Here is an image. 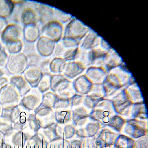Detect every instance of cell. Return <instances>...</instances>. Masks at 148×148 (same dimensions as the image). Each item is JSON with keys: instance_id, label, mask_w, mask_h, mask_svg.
<instances>
[{"instance_id": "cell-1", "label": "cell", "mask_w": 148, "mask_h": 148, "mask_svg": "<svg viewBox=\"0 0 148 148\" xmlns=\"http://www.w3.org/2000/svg\"><path fill=\"white\" fill-rule=\"evenodd\" d=\"M123 63V62L108 72L106 79L103 83L106 93L105 98L110 99L121 89L135 83L131 73L125 64Z\"/></svg>"}, {"instance_id": "cell-2", "label": "cell", "mask_w": 148, "mask_h": 148, "mask_svg": "<svg viewBox=\"0 0 148 148\" xmlns=\"http://www.w3.org/2000/svg\"><path fill=\"white\" fill-rule=\"evenodd\" d=\"M97 101L88 95L76 94L74 95L71 99L72 123H75L81 118L90 116Z\"/></svg>"}, {"instance_id": "cell-3", "label": "cell", "mask_w": 148, "mask_h": 148, "mask_svg": "<svg viewBox=\"0 0 148 148\" xmlns=\"http://www.w3.org/2000/svg\"><path fill=\"white\" fill-rule=\"evenodd\" d=\"M51 90L61 99H71L75 95L73 82L62 74H53L51 77Z\"/></svg>"}, {"instance_id": "cell-4", "label": "cell", "mask_w": 148, "mask_h": 148, "mask_svg": "<svg viewBox=\"0 0 148 148\" xmlns=\"http://www.w3.org/2000/svg\"><path fill=\"white\" fill-rule=\"evenodd\" d=\"M30 114V111L19 104L14 108L3 109L2 116L10 119L14 130L25 132L28 128L27 120Z\"/></svg>"}, {"instance_id": "cell-5", "label": "cell", "mask_w": 148, "mask_h": 148, "mask_svg": "<svg viewBox=\"0 0 148 148\" xmlns=\"http://www.w3.org/2000/svg\"><path fill=\"white\" fill-rule=\"evenodd\" d=\"M79 42L75 39L63 37L56 43L53 52L55 57L62 58L66 62L74 60Z\"/></svg>"}, {"instance_id": "cell-6", "label": "cell", "mask_w": 148, "mask_h": 148, "mask_svg": "<svg viewBox=\"0 0 148 148\" xmlns=\"http://www.w3.org/2000/svg\"><path fill=\"white\" fill-rule=\"evenodd\" d=\"M116 114V112L111 100L105 98L96 102L90 116L99 121L103 127Z\"/></svg>"}, {"instance_id": "cell-7", "label": "cell", "mask_w": 148, "mask_h": 148, "mask_svg": "<svg viewBox=\"0 0 148 148\" xmlns=\"http://www.w3.org/2000/svg\"><path fill=\"white\" fill-rule=\"evenodd\" d=\"M77 138H90L95 137L102 126L90 116L81 118L74 123Z\"/></svg>"}, {"instance_id": "cell-8", "label": "cell", "mask_w": 148, "mask_h": 148, "mask_svg": "<svg viewBox=\"0 0 148 148\" xmlns=\"http://www.w3.org/2000/svg\"><path fill=\"white\" fill-rule=\"evenodd\" d=\"M121 134L125 135L134 140L148 134V121L128 119Z\"/></svg>"}, {"instance_id": "cell-9", "label": "cell", "mask_w": 148, "mask_h": 148, "mask_svg": "<svg viewBox=\"0 0 148 148\" xmlns=\"http://www.w3.org/2000/svg\"><path fill=\"white\" fill-rule=\"evenodd\" d=\"M125 88L121 89L110 100L113 103L116 114L128 119L133 103L127 95Z\"/></svg>"}, {"instance_id": "cell-10", "label": "cell", "mask_w": 148, "mask_h": 148, "mask_svg": "<svg viewBox=\"0 0 148 148\" xmlns=\"http://www.w3.org/2000/svg\"><path fill=\"white\" fill-rule=\"evenodd\" d=\"M20 98L18 90L10 83L0 91V104L3 109L14 108L18 105Z\"/></svg>"}, {"instance_id": "cell-11", "label": "cell", "mask_w": 148, "mask_h": 148, "mask_svg": "<svg viewBox=\"0 0 148 148\" xmlns=\"http://www.w3.org/2000/svg\"><path fill=\"white\" fill-rule=\"evenodd\" d=\"M90 28L80 20L74 17L67 24L64 29V38L80 40L88 33Z\"/></svg>"}, {"instance_id": "cell-12", "label": "cell", "mask_w": 148, "mask_h": 148, "mask_svg": "<svg viewBox=\"0 0 148 148\" xmlns=\"http://www.w3.org/2000/svg\"><path fill=\"white\" fill-rule=\"evenodd\" d=\"M123 62L121 57L111 47L104 56L97 59L92 66L103 68L109 72L111 69L120 65Z\"/></svg>"}, {"instance_id": "cell-13", "label": "cell", "mask_w": 148, "mask_h": 148, "mask_svg": "<svg viewBox=\"0 0 148 148\" xmlns=\"http://www.w3.org/2000/svg\"><path fill=\"white\" fill-rule=\"evenodd\" d=\"M28 61L25 54L19 52L11 54L9 56L7 67L9 72L14 75H20L28 67Z\"/></svg>"}, {"instance_id": "cell-14", "label": "cell", "mask_w": 148, "mask_h": 148, "mask_svg": "<svg viewBox=\"0 0 148 148\" xmlns=\"http://www.w3.org/2000/svg\"><path fill=\"white\" fill-rule=\"evenodd\" d=\"M34 114L41 128H46L56 123L55 113L52 108H48L40 105L34 111Z\"/></svg>"}, {"instance_id": "cell-15", "label": "cell", "mask_w": 148, "mask_h": 148, "mask_svg": "<svg viewBox=\"0 0 148 148\" xmlns=\"http://www.w3.org/2000/svg\"><path fill=\"white\" fill-rule=\"evenodd\" d=\"M64 28L63 24L57 20L48 22L42 26L41 30L42 36L57 42L63 38Z\"/></svg>"}, {"instance_id": "cell-16", "label": "cell", "mask_w": 148, "mask_h": 148, "mask_svg": "<svg viewBox=\"0 0 148 148\" xmlns=\"http://www.w3.org/2000/svg\"><path fill=\"white\" fill-rule=\"evenodd\" d=\"M42 93L37 87L32 88L30 91L21 97L20 104L30 111H35L42 105Z\"/></svg>"}, {"instance_id": "cell-17", "label": "cell", "mask_w": 148, "mask_h": 148, "mask_svg": "<svg viewBox=\"0 0 148 148\" xmlns=\"http://www.w3.org/2000/svg\"><path fill=\"white\" fill-rule=\"evenodd\" d=\"M23 38V30L16 24L8 25L1 35V39L4 44L22 41Z\"/></svg>"}, {"instance_id": "cell-18", "label": "cell", "mask_w": 148, "mask_h": 148, "mask_svg": "<svg viewBox=\"0 0 148 148\" xmlns=\"http://www.w3.org/2000/svg\"><path fill=\"white\" fill-rule=\"evenodd\" d=\"M30 137L23 131L13 129L5 135V143L17 148H24Z\"/></svg>"}, {"instance_id": "cell-19", "label": "cell", "mask_w": 148, "mask_h": 148, "mask_svg": "<svg viewBox=\"0 0 148 148\" xmlns=\"http://www.w3.org/2000/svg\"><path fill=\"white\" fill-rule=\"evenodd\" d=\"M86 68L81 63L73 60L66 63L64 69L61 74L68 79L72 81L83 74Z\"/></svg>"}, {"instance_id": "cell-20", "label": "cell", "mask_w": 148, "mask_h": 148, "mask_svg": "<svg viewBox=\"0 0 148 148\" xmlns=\"http://www.w3.org/2000/svg\"><path fill=\"white\" fill-rule=\"evenodd\" d=\"M23 73L24 77L32 88L37 87L44 75L40 66L36 64L28 66Z\"/></svg>"}, {"instance_id": "cell-21", "label": "cell", "mask_w": 148, "mask_h": 148, "mask_svg": "<svg viewBox=\"0 0 148 148\" xmlns=\"http://www.w3.org/2000/svg\"><path fill=\"white\" fill-rule=\"evenodd\" d=\"M120 134L107 126H103L95 137L102 146H107L114 145L116 138Z\"/></svg>"}, {"instance_id": "cell-22", "label": "cell", "mask_w": 148, "mask_h": 148, "mask_svg": "<svg viewBox=\"0 0 148 148\" xmlns=\"http://www.w3.org/2000/svg\"><path fill=\"white\" fill-rule=\"evenodd\" d=\"M102 39V37H100L97 33L90 29L86 35L80 40L79 47L86 51L91 50L99 45Z\"/></svg>"}, {"instance_id": "cell-23", "label": "cell", "mask_w": 148, "mask_h": 148, "mask_svg": "<svg viewBox=\"0 0 148 148\" xmlns=\"http://www.w3.org/2000/svg\"><path fill=\"white\" fill-rule=\"evenodd\" d=\"M73 84L76 93L88 95L91 90L93 83L85 74H82L73 81Z\"/></svg>"}, {"instance_id": "cell-24", "label": "cell", "mask_w": 148, "mask_h": 148, "mask_svg": "<svg viewBox=\"0 0 148 148\" xmlns=\"http://www.w3.org/2000/svg\"><path fill=\"white\" fill-rule=\"evenodd\" d=\"M108 73L103 68L91 66L86 69L84 74L93 84H103Z\"/></svg>"}, {"instance_id": "cell-25", "label": "cell", "mask_w": 148, "mask_h": 148, "mask_svg": "<svg viewBox=\"0 0 148 148\" xmlns=\"http://www.w3.org/2000/svg\"><path fill=\"white\" fill-rule=\"evenodd\" d=\"M56 43L51 39L41 36L37 42V51L40 56L49 57L54 52Z\"/></svg>"}, {"instance_id": "cell-26", "label": "cell", "mask_w": 148, "mask_h": 148, "mask_svg": "<svg viewBox=\"0 0 148 148\" xmlns=\"http://www.w3.org/2000/svg\"><path fill=\"white\" fill-rule=\"evenodd\" d=\"M56 129L58 138L70 141L77 137L76 128L72 122L65 125H60L56 123Z\"/></svg>"}, {"instance_id": "cell-27", "label": "cell", "mask_w": 148, "mask_h": 148, "mask_svg": "<svg viewBox=\"0 0 148 148\" xmlns=\"http://www.w3.org/2000/svg\"><path fill=\"white\" fill-rule=\"evenodd\" d=\"M39 20L42 23L45 25L48 22L56 20L54 14V8L45 4L40 3L36 8Z\"/></svg>"}, {"instance_id": "cell-28", "label": "cell", "mask_w": 148, "mask_h": 148, "mask_svg": "<svg viewBox=\"0 0 148 148\" xmlns=\"http://www.w3.org/2000/svg\"><path fill=\"white\" fill-rule=\"evenodd\" d=\"M10 83L14 85L18 90L21 97L30 91L32 88L24 76L20 75H14L12 76Z\"/></svg>"}, {"instance_id": "cell-29", "label": "cell", "mask_w": 148, "mask_h": 148, "mask_svg": "<svg viewBox=\"0 0 148 148\" xmlns=\"http://www.w3.org/2000/svg\"><path fill=\"white\" fill-rule=\"evenodd\" d=\"M128 119L148 121V113L144 102L133 103Z\"/></svg>"}, {"instance_id": "cell-30", "label": "cell", "mask_w": 148, "mask_h": 148, "mask_svg": "<svg viewBox=\"0 0 148 148\" xmlns=\"http://www.w3.org/2000/svg\"><path fill=\"white\" fill-rule=\"evenodd\" d=\"M125 90L129 99L132 103L144 102L139 87L136 82L128 85L125 88Z\"/></svg>"}, {"instance_id": "cell-31", "label": "cell", "mask_w": 148, "mask_h": 148, "mask_svg": "<svg viewBox=\"0 0 148 148\" xmlns=\"http://www.w3.org/2000/svg\"><path fill=\"white\" fill-rule=\"evenodd\" d=\"M49 145V143L37 132L27 140L24 148H48Z\"/></svg>"}, {"instance_id": "cell-32", "label": "cell", "mask_w": 148, "mask_h": 148, "mask_svg": "<svg viewBox=\"0 0 148 148\" xmlns=\"http://www.w3.org/2000/svg\"><path fill=\"white\" fill-rule=\"evenodd\" d=\"M24 38L30 42H35L39 39L40 31L37 24H30L25 26L23 30Z\"/></svg>"}, {"instance_id": "cell-33", "label": "cell", "mask_w": 148, "mask_h": 148, "mask_svg": "<svg viewBox=\"0 0 148 148\" xmlns=\"http://www.w3.org/2000/svg\"><path fill=\"white\" fill-rule=\"evenodd\" d=\"M126 120L127 119L125 118L116 114L111 118L106 126H107L117 133L121 134L126 123Z\"/></svg>"}, {"instance_id": "cell-34", "label": "cell", "mask_w": 148, "mask_h": 148, "mask_svg": "<svg viewBox=\"0 0 148 148\" xmlns=\"http://www.w3.org/2000/svg\"><path fill=\"white\" fill-rule=\"evenodd\" d=\"M56 123L65 125L72 122V111L71 108L54 111Z\"/></svg>"}, {"instance_id": "cell-35", "label": "cell", "mask_w": 148, "mask_h": 148, "mask_svg": "<svg viewBox=\"0 0 148 148\" xmlns=\"http://www.w3.org/2000/svg\"><path fill=\"white\" fill-rule=\"evenodd\" d=\"M21 19L24 25L30 24H37L39 19L38 12L30 7L26 8L24 10L21 14Z\"/></svg>"}, {"instance_id": "cell-36", "label": "cell", "mask_w": 148, "mask_h": 148, "mask_svg": "<svg viewBox=\"0 0 148 148\" xmlns=\"http://www.w3.org/2000/svg\"><path fill=\"white\" fill-rule=\"evenodd\" d=\"M135 140L128 136L120 134L116 140L114 145L118 148H133Z\"/></svg>"}, {"instance_id": "cell-37", "label": "cell", "mask_w": 148, "mask_h": 148, "mask_svg": "<svg viewBox=\"0 0 148 148\" xmlns=\"http://www.w3.org/2000/svg\"><path fill=\"white\" fill-rule=\"evenodd\" d=\"M88 95L97 101L106 97V93L103 84H93L91 90Z\"/></svg>"}, {"instance_id": "cell-38", "label": "cell", "mask_w": 148, "mask_h": 148, "mask_svg": "<svg viewBox=\"0 0 148 148\" xmlns=\"http://www.w3.org/2000/svg\"><path fill=\"white\" fill-rule=\"evenodd\" d=\"M56 124L47 128H40L38 132L48 143L58 138L56 132Z\"/></svg>"}, {"instance_id": "cell-39", "label": "cell", "mask_w": 148, "mask_h": 148, "mask_svg": "<svg viewBox=\"0 0 148 148\" xmlns=\"http://www.w3.org/2000/svg\"><path fill=\"white\" fill-rule=\"evenodd\" d=\"M27 123L28 128L25 132L28 134L29 135H30V136H32V135L37 133L41 128L36 119L34 112V113H30L29 114L27 120Z\"/></svg>"}, {"instance_id": "cell-40", "label": "cell", "mask_w": 148, "mask_h": 148, "mask_svg": "<svg viewBox=\"0 0 148 148\" xmlns=\"http://www.w3.org/2000/svg\"><path fill=\"white\" fill-rule=\"evenodd\" d=\"M66 61L65 60L59 58L55 57L51 60L50 63V71L51 73L54 74H61L62 72L64 66L65 65Z\"/></svg>"}, {"instance_id": "cell-41", "label": "cell", "mask_w": 148, "mask_h": 148, "mask_svg": "<svg viewBox=\"0 0 148 148\" xmlns=\"http://www.w3.org/2000/svg\"><path fill=\"white\" fill-rule=\"evenodd\" d=\"M58 99V96L54 92L49 90L42 94V105L48 108H53Z\"/></svg>"}, {"instance_id": "cell-42", "label": "cell", "mask_w": 148, "mask_h": 148, "mask_svg": "<svg viewBox=\"0 0 148 148\" xmlns=\"http://www.w3.org/2000/svg\"><path fill=\"white\" fill-rule=\"evenodd\" d=\"M14 9V3L11 1L0 0V16H9L12 14Z\"/></svg>"}, {"instance_id": "cell-43", "label": "cell", "mask_w": 148, "mask_h": 148, "mask_svg": "<svg viewBox=\"0 0 148 148\" xmlns=\"http://www.w3.org/2000/svg\"><path fill=\"white\" fill-rule=\"evenodd\" d=\"M51 74H44L37 86V88L42 94L51 89Z\"/></svg>"}, {"instance_id": "cell-44", "label": "cell", "mask_w": 148, "mask_h": 148, "mask_svg": "<svg viewBox=\"0 0 148 148\" xmlns=\"http://www.w3.org/2000/svg\"><path fill=\"white\" fill-rule=\"evenodd\" d=\"M54 14L56 20L60 22L62 24L68 23L74 18L71 14L66 13L65 12L55 8H54Z\"/></svg>"}, {"instance_id": "cell-45", "label": "cell", "mask_w": 148, "mask_h": 148, "mask_svg": "<svg viewBox=\"0 0 148 148\" xmlns=\"http://www.w3.org/2000/svg\"><path fill=\"white\" fill-rule=\"evenodd\" d=\"M13 130V125L10 119L6 116H0V132L4 135Z\"/></svg>"}, {"instance_id": "cell-46", "label": "cell", "mask_w": 148, "mask_h": 148, "mask_svg": "<svg viewBox=\"0 0 148 148\" xmlns=\"http://www.w3.org/2000/svg\"><path fill=\"white\" fill-rule=\"evenodd\" d=\"M48 148H71V144L69 140L58 138L49 143Z\"/></svg>"}, {"instance_id": "cell-47", "label": "cell", "mask_w": 148, "mask_h": 148, "mask_svg": "<svg viewBox=\"0 0 148 148\" xmlns=\"http://www.w3.org/2000/svg\"><path fill=\"white\" fill-rule=\"evenodd\" d=\"M82 148H102V146L96 140L95 137L82 139Z\"/></svg>"}, {"instance_id": "cell-48", "label": "cell", "mask_w": 148, "mask_h": 148, "mask_svg": "<svg viewBox=\"0 0 148 148\" xmlns=\"http://www.w3.org/2000/svg\"><path fill=\"white\" fill-rule=\"evenodd\" d=\"M5 47L8 52L11 54L18 53L22 50L23 47L22 41H18L15 42H9L5 44Z\"/></svg>"}, {"instance_id": "cell-49", "label": "cell", "mask_w": 148, "mask_h": 148, "mask_svg": "<svg viewBox=\"0 0 148 148\" xmlns=\"http://www.w3.org/2000/svg\"><path fill=\"white\" fill-rule=\"evenodd\" d=\"M71 108V99L59 98L57 99L53 107L54 111Z\"/></svg>"}, {"instance_id": "cell-50", "label": "cell", "mask_w": 148, "mask_h": 148, "mask_svg": "<svg viewBox=\"0 0 148 148\" xmlns=\"http://www.w3.org/2000/svg\"><path fill=\"white\" fill-rule=\"evenodd\" d=\"M148 134L135 140L133 148H148Z\"/></svg>"}, {"instance_id": "cell-51", "label": "cell", "mask_w": 148, "mask_h": 148, "mask_svg": "<svg viewBox=\"0 0 148 148\" xmlns=\"http://www.w3.org/2000/svg\"><path fill=\"white\" fill-rule=\"evenodd\" d=\"M9 56L5 50L0 49V68L7 67Z\"/></svg>"}, {"instance_id": "cell-52", "label": "cell", "mask_w": 148, "mask_h": 148, "mask_svg": "<svg viewBox=\"0 0 148 148\" xmlns=\"http://www.w3.org/2000/svg\"><path fill=\"white\" fill-rule=\"evenodd\" d=\"M70 141L71 144V148H82L81 138L76 137Z\"/></svg>"}, {"instance_id": "cell-53", "label": "cell", "mask_w": 148, "mask_h": 148, "mask_svg": "<svg viewBox=\"0 0 148 148\" xmlns=\"http://www.w3.org/2000/svg\"><path fill=\"white\" fill-rule=\"evenodd\" d=\"M8 26V22L5 18L0 16V33L3 32Z\"/></svg>"}, {"instance_id": "cell-54", "label": "cell", "mask_w": 148, "mask_h": 148, "mask_svg": "<svg viewBox=\"0 0 148 148\" xmlns=\"http://www.w3.org/2000/svg\"><path fill=\"white\" fill-rule=\"evenodd\" d=\"M9 84L8 79L5 77L0 78V91Z\"/></svg>"}, {"instance_id": "cell-55", "label": "cell", "mask_w": 148, "mask_h": 148, "mask_svg": "<svg viewBox=\"0 0 148 148\" xmlns=\"http://www.w3.org/2000/svg\"><path fill=\"white\" fill-rule=\"evenodd\" d=\"M0 148H18L16 147L12 146L11 145H9L7 143H3L2 145H0Z\"/></svg>"}, {"instance_id": "cell-56", "label": "cell", "mask_w": 148, "mask_h": 148, "mask_svg": "<svg viewBox=\"0 0 148 148\" xmlns=\"http://www.w3.org/2000/svg\"><path fill=\"white\" fill-rule=\"evenodd\" d=\"M5 135L0 132V145L5 142Z\"/></svg>"}, {"instance_id": "cell-57", "label": "cell", "mask_w": 148, "mask_h": 148, "mask_svg": "<svg viewBox=\"0 0 148 148\" xmlns=\"http://www.w3.org/2000/svg\"><path fill=\"white\" fill-rule=\"evenodd\" d=\"M3 108L1 106V105L0 104V116H1L3 114Z\"/></svg>"}, {"instance_id": "cell-58", "label": "cell", "mask_w": 148, "mask_h": 148, "mask_svg": "<svg viewBox=\"0 0 148 148\" xmlns=\"http://www.w3.org/2000/svg\"><path fill=\"white\" fill-rule=\"evenodd\" d=\"M102 148H114V145L107 146L102 147Z\"/></svg>"}, {"instance_id": "cell-59", "label": "cell", "mask_w": 148, "mask_h": 148, "mask_svg": "<svg viewBox=\"0 0 148 148\" xmlns=\"http://www.w3.org/2000/svg\"><path fill=\"white\" fill-rule=\"evenodd\" d=\"M3 75H4V73H3V71L2 70V69L0 68V78L3 77Z\"/></svg>"}, {"instance_id": "cell-60", "label": "cell", "mask_w": 148, "mask_h": 148, "mask_svg": "<svg viewBox=\"0 0 148 148\" xmlns=\"http://www.w3.org/2000/svg\"><path fill=\"white\" fill-rule=\"evenodd\" d=\"M1 48V42H0V49Z\"/></svg>"}, {"instance_id": "cell-61", "label": "cell", "mask_w": 148, "mask_h": 148, "mask_svg": "<svg viewBox=\"0 0 148 148\" xmlns=\"http://www.w3.org/2000/svg\"><path fill=\"white\" fill-rule=\"evenodd\" d=\"M114 148H117V147H116L115 146H114Z\"/></svg>"}]
</instances>
